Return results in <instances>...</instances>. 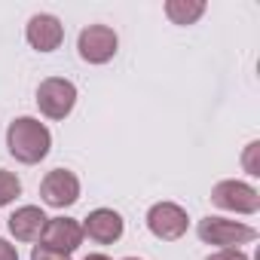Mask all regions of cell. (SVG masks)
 Returning <instances> with one entry per match:
<instances>
[{
    "instance_id": "cell-1",
    "label": "cell",
    "mask_w": 260,
    "mask_h": 260,
    "mask_svg": "<svg viewBox=\"0 0 260 260\" xmlns=\"http://www.w3.org/2000/svg\"><path fill=\"white\" fill-rule=\"evenodd\" d=\"M52 147V135L49 128L34 119V116H16L7 125V150L16 162L22 166H37L40 159H46Z\"/></svg>"
},
{
    "instance_id": "cell-2",
    "label": "cell",
    "mask_w": 260,
    "mask_h": 260,
    "mask_svg": "<svg viewBox=\"0 0 260 260\" xmlns=\"http://www.w3.org/2000/svg\"><path fill=\"white\" fill-rule=\"evenodd\" d=\"M199 239L205 245H217V248H239L257 239V230L242 223V220H226V217H202L196 226Z\"/></svg>"
},
{
    "instance_id": "cell-3",
    "label": "cell",
    "mask_w": 260,
    "mask_h": 260,
    "mask_svg": "<svg viewBox=\"0 0 260 260\" xmlns=\"http://www.w3.org/2000/svg\"><path fill=\"white\" fill-rule=\"evenodd\" d=\"M77 104V86L64 77H46L37 86V107L49 119H64Z\"/></svg>"
},
{
    "instance_id": "cell-4",
    "label": "cell",
    "mask_w": 260,
    "mask_h": 260,
    "mask_svg": "<svg viewBox=\"0 0 260 260\" xmlns=\"http://www.w3.org/2000/svg\"><path fill=\"white\" fill-rule=\"evenodd\" d=\"M116 46H119V37L107 25H89L77 37V52L89 64H107L116 55Z\"/></svg>"
},
{
    "instance_id": "cell-5",
    "label": "cell",
    "mask_w": 260,
    "mask_h": 260,
    "mask_svg": "<svg viewBox=\"0 0 260 260\" xmlns=\"http://www.w3.org/2000/svg\"><path fill=\"white\" fill-rule=\"evenodd\" d=\"M211 205L236 214H254L260 208V193L245 181H217L211 187Z\"/></svg>"
},
{
    "instance_id": "cell-6",
    "label": "cell",
    "mask_w": 260,
    "mask_h": 260,
    "mask_svg": "<svg viewBox=\"0 0 260 260\" xmlns=\"http://www.w3.org/2000/svg\"><path fill=\"white\" fill-rule=\"evenodd\" d=\"M187 223L190 217L178 202H156L147 211V230L162 242H178L187 233Z\"/></svg>"
},
{
    "instance_id": "cell-7",
    "label": "cell",
    "mask_w": 260,
    "mask_h": 260,
    "mask_svg": "<svg viewBox=\"0 0 260 260\" xmlns=\"http://www.w3.org/2000/svg\"><path fill=\"white\" fill-rule=\"evenodd\" d=\"M40 196L52 208H68L80 199V178L68 169H52L40 181Z\"/></svg>"
},
{
    "instance_id": "cell-8",
    "label": "cell",
    "mask_w": 260,
    "mask_h": 260,
    "mask_svg": "<svg viewBox=\"0 0 260 260\" xmlns=\"http://www.w3.org/2000/svg\"><path fill=\"white\" fill-rule=\"evenodd\" d=\"M40 245L58 254H74L83 245V226L74 217H49L40 233Z\"/></svg>"
},
{
    "instance_id": "cell-9",
    "label": "cell",
    "mask_w": 260,
    "mask_h": 260,
    "mask_svg": "<svg viewBox=\"0 0 260 260\" xmlns=\"http://www.w3.org/2000/svg\"><path fill=\"white\" fill-rule=\"evenodd\" d=\"M80 226H83V236H89V242H95V245H113V242L122 239V230H125L122 214L113 211V208L89 211V217Z\"/></svg>"
},
{
    "instance_id": "cell-10",
    "label": "cell",
    "mask_w": 260,
    "mask_h": 260,
    "mask_svg": "<svg viewBox=\"0 0 260 260\" xmlns=\"http://www.w3.org/2000/svg\"><path fill=\"white\" fill-rule=\"evenodd\" d=\"M25 37L37 52H55L61 46V40H64V28H61V22L55 16L37 13V16H31V22L25 28Z\"/></svg>"
},
{
    "instance_id": "cell-11",
    "label": "cell",
    "mask_w": 260,
    "mask_h": 260,
    "mask_svg": "<svg viewBox=\"0 0 260 260\" xmlns=\"http://www.w3.org/2000/svg\"><path fill=\"white\" fill-rule=\"evenodd\" d=\"M46 214L37 205H22L10 214V233L16 236V242H40V233L46 226Z\"/></svg>"
},
{
    "instance_id": "cell-12",
    "label": "cell",
    "mask_w": 260,
    "mask_h": 260,
    "mask_svg": "<svg viewBox=\"0 0 260 260\" xmlns=\"http://www.w3.org/2000/svg\"><path fill=\"white\" fill-rule=\"evenodd\" d=\"M205 13V4L202 0H169L166 4V16L175 22V25H196Z\"/></svg>"
},
{
    "instance_id": "cell-13",
    "label": "cell",
    "mask_w": 260,
    "mask_h": 260,
    "mask_svg": "<svg viewBox=\"0 0 260 260\" xmlns=\"http://www.w3.org/2000/svg\"><path fill=\"white\" fill-rule=\"evenodd\" d=\"M19 193H22V181H19L13 172H4V169H0V208L10 205Z\"/></svg>"
},
{
    "instance_id": "cell-14",
    "label": "cell",
    "mask_w": 260,
    "mask_h": 260,
    "mask_svg": "<svg viewBox=\"0 0 260 260\" xmlns=\"http://www.w3.org/2000/svg\"><path fill=\"white\" fill-rule=\"evenodd\" d=\"M205 260H248V254L239 251V248H217V251L208 254Z\"/></svg>"
},
{
    "instance_id": "cell-15",
    "label": "cell",
    "mask_w": 260,
    "mask_h": 260,
    "mask_svg": "<svg viewBox=\"0 0 260 260\" xmlns=\"http://www.w3.org/2000/svg\"><path fill=\"white\" fill-rule=\"evenodd\" d=\"M31 260H71V254H58V251H49L43 245H34L31 251Z\"/></svg>"
},
{
    "instance_id": "cell-16",
    "label": "cell",
    "mask_w": 260,
    "mask_h": 260,
    "mask_svg": "<svg viewBox=\"0 0 260 260\" xmlns=\"http://www.w3.org/2000/svg\"><path fill=\"white\" fill-rule=\"evenodd\" d=\"M257 150H260V144H257V141H254V144H248V150H245V169H248V175H260Z\"/></svg>"
},
{
    "instance_id": "cell-17",
    "label": "cell",
    "mask_w": 260,
    "mask_h": 260,
    "mask_svg": "<svg viewBox=\"0 0 260 260\" xmlns=\"http://www.w3.org/2000/svg\"><path fill=\"white\" fill-rule=\"evenodd\" d=\"M0 260H19V251H16V245H10L7 239H0Z\"/></svg>"
},
{
    "instance_id": "cell-18",
    "label": "cell",
    "mask_w": 260,
    "mask_h": 260,
    "mask_svg": "<svg viewBox=\"0 0 260 260\" xmlns=\"http://www.w3.org/2000/svg\"><path fill=\"white\" fill-rule=\"evenodd\" d=\"M83 260H110L107 254H89V257H83Z\"/></svg>"
},
{
    "instance_id": "cell-19",
    "label": "cell",
    "mask_w": 260,
    "mask_h": 260,
    "mask_svg": "<svg viewBox=\"0 0 260 260\" xmlns=\"http://www.w3.org/2000/svg\"><path fill=\"white\" fill-rule=\"evenodd\" d=\"M122 260H141V257H122Z\"/></svg>"
}]
</instances>
